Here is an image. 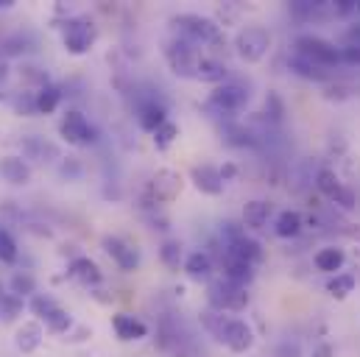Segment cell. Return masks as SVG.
<instances>
[{
    "instance_id": "cell-24",
    "label": "cell",
    "mask_w": 360,
    "mask_h": 357,
    "mask_svg": "<svg viewBox=\"0 0 360 357\" xmlns=\"http://www.w3.org/2000/svg\"><path fill=\"white\" fill-rule=\"evenodd\" d=\"M8 290H11L17 299H25V296L37 293V279H34L28 271H17V273L11 276V282H8Z\"/></svg>"
},
{
    "instance_id": "cell-21",
    "label": "cell",
    "mask_w": 360,
    "mask_h": 357,
    "mask_svg": "<svg viewBox=\"0 0 360 357\" xmlns=\"http://www.w3.org/2000/svg\"><path fill=\"white\" fill-rule=\"evenodd\" d=\"M165 115H168V112H165L162 103H148V106H143V112H140V126H143L146 131H157L162 123H168Z\"/></svg>"
},
{
    "instance_id": "cell-20",
    "label": "cell",
    "mask_w": 360,
    "mask_h": 357,
    "mask_svg": "<svg viewBox=\"0 0 360 357\" xmlns=\"http://www.w3.org/2000/svg\"><path fill=\"white\" fill-rule=\"evenodd\" d=\"M62 100V89L53 84H45L42 89H37V115H51L59 109Z\"/></svg>"
},
{
    "instance_id": "cell-3",
    "label": "cell",
    "mask_w": 360,
    "mask_h": 357,
    "mask_svg": "<svg viewBox=\"0 0 360 357\" xmlns=\"http://www.w3.org/2000/svg\"><path fill=\"white\" fill-rule=\"evenodd\" d=\"M296 48H299V56L310 59V62L319 65V67H330V65H335V62L341 59V53L335 51V45H330V42L321 39V37H299Z\"/></svg>"
},
{
    "instance_id": "cell-41",
    "label": "cell",
    "mask_w": 360,
    "mask_h": 357,
    "mask_svg": "<svg viewBox=\"0 0 360 357\" xmlns=\"http://www.w3.org/2000/svg\"><path fill=\"white\" fill-rule=\"evenodd\" d=\"M235 174H238V171H235V165H224V168H221V178H224V181H226V178H232Z\"/></svg>"
},
{
    "instance_id": "cell-9",
    "label": "cell",
    "mask_w": 360,
    "mask_h": 357,
    "mask_svg": "<svg viewBox=\"0 0 360 357\" xmlns=\"http://www.w3.org/2000/svg\"><path fill=\"white\" fill-rule=\"evenodd\" d=\"M165 56H168V65H171V70H174L176 76H195L198 59H195V53H193L190 45L174 42V45L165 51Z\"/></svg>"
},
{
    "instance_id": "cell-32",
    "label": "cell",
    "mask_w": 360,
    "mask_h": 357,
    "mask_svg": "<svg viewBox=\"0 0 360 357\" xmlns=\"http://www.w3.org/2000/svg\"><path fill=\"white\" fill-rule=\"evenodd\" d=\"M56 310H59V304H56L51 296H42V293H37V296L31 299V313H34V316H39L42 321H45L51 313H56Z\"/></svg>"
},
{
    "instance_id": "cell-26",
    "label": "cell",
    "mask_w": 360,
    "mask_h": 357,
    "mask_svg": "<svg viewBox=\"0 0 360 357\" xmlns=\"http://www.w3.org/2000/svg\"><path fill=\"white\" fill-rule=\"evenodd\" d=\"M22 316V299H17L14 293H6L3 299H0V321L3 324H11V321H17Z\"/></svg>"
},
{
    "instance_id": "cell-23",
    "label": "cell",
    "mask_w": 360,
    "mask_h": 357,
    "mask_svg": "<svg viewBox=\"0 0 360 357\" xmlns=\"http://www.w3.org/2000/svg\"><path fill=\"white\" fill-rule=\"evenodd\" d=\"M184 271H187L193 279H207L210 271H212V260H210V254H204V252H193V254L184 260Z\"/></svg>"
},
{
    "instance_id": "cell-27",
    "label": "cell",
    "mask_w": 360,
    "mask_h": 357,
    "mask_svg": "<svg viewBox=\"0 0 360 357\" xmlns=\"http://www.w3.org/2000/svg\"><path fill=\"white\" fill-rule=\"evenodd\" d=\"M341 266H344V252H341V249H321V252L316 254V268H319V271L333 273V271H338Z\"/></svg>"
},
{
    "instance_id": "cell-8",
    "label": "cell",
    "mask_w": 360,
    "mask_h": 357,
    "mask_svg": "<svg viewBox=\"0 0 360 357\" xmlns=\"http://www.w3.org/2000/svg\"><path fill=\"white\" fill-rule=\"evenodd\" d=\"M218 341H224L232 352H246V349H252V344H255V332H252V327H249L246 321L229 318Z\"/></svg>"
},
{
    "instance_id": "cell-18",
    "label": "cell",
    "mask_w": 360,
    "mask_h": 357,
    "mask_svg": "<svg viewBox=\"0 0 360 357\" xmlns=\"http://www.w3.org/2000/svg\"><path fill=\"white\" fill-rule=\"evenodd\" d=\"M70 273H73L76 279H82L84 285H98V282L103 279L101 268L95 266L90 257H76V260H73V266H70Z\"/></svg>"
},
{
    "instance_id": "cell-14",
    "label": "cell",
    "mask_w": 360,
    "mask_h": 357,
    "mask_svg": "<svg viewBox=\"0 0 360 357\" xmlns=\"http://www.w3.org/2000/svg\"><path fill=\"white\" fill-rule=\"evenodd\" d=\"M193 181L201 193L207 195H218L224 190V178H221V171L212 168V165H195L193 168Z\"/></svg>"
},
{
    "instance_id": "cell-37",
    "label": "cell",
    "mask_w": 360,
    "mask_h": 357,
    "mask_svg": "<svg viewBox=\"0 0 360 357\" xmlns=\"http://www.w3.org/2000/svg\"><path fill=\"white\" fill-rule=\"evenodd\" d=\"M316 184H319V190H321V193H327L330 198H335V193L341 190V184H338V176H335L333 171H321Z\"/></svg>"
},
{
    "instance_id": "cell-31",
    "label": "cell",
    "mask_w": 360,
    "mask_h": 357,
    "mask_svg": "<svg viewBox=\"0 0 360 357\" xmlns=\"http://www.w3.org/2000/svg\"><path fill=\"white\" fill-rule=\"evenodd\" d=\"M11 106L17 115H37V92H17L11 98Z\"/></svg>"
},
{
    "instance_id": "cell-25",
    "label": "cell",
    "mask_w": 360,
    "mask_h": 357,
    "mask_svg": "<svg viewBox=\"0 0 360 357\" xmlns=\"http://www.w3.org/2000/svg\"><path fill=\"white\" fill-rule=\"evenodd\" d=\"M299 229H302V215L299 212L288 209L276 218V235L279 238H293V235H299Z\"/></svg>"
},
{
    "instance_id": "cell-35",
    "label": "cell",
    "mask_w": 360,
    "mask_h": 357,
    "mask_svg": "<svg viewBox=\"0 0 360 357\" xmlns=\"http://www.w3.org/2000/svg\"><path fill=\"white\" fill-rule=\"evenodd\" d=\"M290 67H293L296 73L307 76V79H324L321 67H319V65H313V62H310V59H304V56H296V59L290 62Z\"/></svg>"
},
{
    "instance_id": "cell-7",
    "label": "cell",
    "mask_w": 360,
    "mask_h": 357,
    "mask_svg": "<svg viewBox=\"0 0 360 357\" xmlns=\"http://www.w3.org/2000/svg\"><path fill=\"white\" fill-rule=\"evenodd\" d=\"M246 100H249V92L243 87H238V84H224V87H218L212 95H210V109H218L221 115L224 112H240L243 106H246Z\"/></svg>"
},
{
    "instance_id": "cell-38",
    "label": "cell",
    "mask_w": 360,
    "mask_h": 357,
    "mask_svg": "<svg viewBox=\"0 0 360 357\" xmlns=\"http://www.w3.org/2000/svg\"><path fill=\"white\" fill-rule=\"evenodd\" d=\"M341 59H344V62H349V65H360V42H352L349 48H344Z\"/></svg>"
},
{
    "instance_id": "cell-16",
    "label": "cell",
    "mask_w": 360,
    "mask_h": 357,
    "mask_svg": "<svg viewBox=\"0 0 360 357\" xmlns=\"http://www.w3.org/2000/svg\"><path fill=\"white\" fill-rule=\"evenodd\" d=\"M42 338H45L42 327H39L37 321H28V324H22V327L17 330V338H14V344H17V349H20L22 355H31V352H37V349H39Z\"/></svg>"
},
{
    "instance_id": "cell-34",
    "label": "cell",
    "mask_w": 360,
    "mask_h": 357,
    "mask_svg": "<svg viewBox=\"0 0 360 357\" xmlns=\"http://www.w3.org/2000/svg\"><path fill=\"white\" fill-rule=\"evenodd\" d=\"M160 257H162V263L171 268H179L181 263V246L176 240H165L162 243V249H160Z\"/></svg>"
},
{
    "instance_id": "cell-22",
    "label": "cell",
    "mask_w": 360,
    "mask_h": 357,
    "mask_svg": "<svg viewBox=\"0 0 360 357\" xmlns=\"http://www.w3.org/2000/svg\"><path fill=\"white\" fill-rule=\"evenodd\" d=\"M195 79H201V82H224L226 79V67L221 65V62H215V59H198V65H195Z\"/></svg>"
},
{
    "instance_id": "cell-1",
    "label": "cell",
    "mask_w": 360,
    "mask_h": 357,
    "mask_svg": "<svg viewBox=\"0 0 360 357\" xmlns=\"http://www.w3.org/2000/svg\"><path fill=\"white\" fill-rule=\"evenodd\" d=\"M95 37H98V31H95V25H92L87 17H73V20H68L65 22V28H62V39H65V48L70 51V53H87L92 45H95Z\"/></svg>"
},
{
    "instance_id": "cell-45",
    "label": "cell",
    "mask_w": 360,
    "mask_h": 357,
    "mask_svg": "<svg viewBox=\"0 0 360 357\" xmlns=\"http://www.w3.org/2000/svg\"><path fill=\"white\" fill-rule=\"evenodd\" d=\"M358 11H360V3H358Z\"/></svg>"
},
{
    "instance_id": "cell-5",
    "label": "cell",
    "mask_w": 360,
    "mask_h": 357,
    "mask_svg": "<svg viewBox=\"0 0 360 357\" xmlns=\"http://www.w3.org/2000/svg\"><path fill=\"white\" fill-rule=\"evenodd\" d=\"M249 301V293L240 285L232 282H215L210 287V304L215 310H243Z\"/></svg>"
},
{
    "instance_id": "cell-13",
    "label": "cell",
    "mask_w": 360,
    "mask_h": 357,
    "mask_svg": "<svg viewBox=\"0 0 360 357\" xmlns=\"http://www.w3.org/2000/svg\"><path fill=\"white\" fill-rule=\"evenodd\" d=\"M0 176L8 184H28L31 181V165L22 157H3L0 160Z\"/></svg>"
},
{
    "instance_id": "cell-43",
    "label": "cell",
    "mask_w": 360,
    "mask_h": 357,
    "mask_svg": "<svg viewBox=\"0 0 360 357\" xmlns=\"http://www.w3.org/2000/svg\"><path fill=\"white\" fill-rule=\"evenodd\" d=\"M319 357H330V349L324 346V349H319Z\"/></svg>"
},
{
    "instance_id": "cell-36",
    "label": "cell",
    "mask_w": 360,
    "mask_h": 357,
    "mask_svg": "<svg viewBox=\"0 0 360 357\" xmlns=\"http://www.w3.org/2000/svg\"><path fill=\"white\" fill-rule=\"evenodd\" d=\"M157 137H154V143H157V148H168L174 140H176V134H179V129L174 126V123H162L157 131H154Z\"/></svg>"
},
{
    "instance_id": "cell-10",
    "label": "cell",
    "mask_w": 360,
    "mask_h": 357,
    "mask_svg": "<svg viewBox=\"0 0 360 357\" xmlns=\"http://www.w3.org/2000/svg\"><path fill=\"white\" fill-rule=\"evenodd\" d=\"M103 249L123 271H134V268L140 266V252L134 246L123 243L120 238H103Z\"/></svg>"
},
{
    "instance_id": "cell-4",
    "label": "cell",
    "mask_w": 360,
    "mask_h": 357,
    "mask_svg": "<svg viewBox=\"0 0 360 357\" xmlns=\"http://www.w3.org/2000/svg\"><path fill=\"white\" fill-rule=\"evenodd\" d=\"M59 131H62V137H65L70 145H90L92 140H95V129L90 126V120H87L82 112H76V109H70V112L62 117Z\"/></svg>"
},
{
    "instance_id": "cell-30",
    "label": "cell",
    "mask_w": 360,
    "mask_h": 357,
    "mask_svg": "<svg viewBox=\"0 0 360 357\" xmlns=\"http://www.w3.org/2000/svg\"><path fill=\"white\" fill-rule=\"evenodd\" d=\"M17 257H20V249H17V240L6 232V229H0V263H17Z\"/></svg>"
},
{
    "instance_id": "cell-12",
    "label": "cell",
    "mask_w": 360,
    "mask_h": 357,
    "mask_svg": "<svg viewBox=\"0 0 360 357\" xmlns=\"http://www.w3.org/2000/svg\"><path fill=\"white\" fill-rule=\"evenodd\" d=\"M20 148H22V154H25L28 160H34V162H53V160H59V151H56V145L45 143V140H42V137H37V134H31V137H22Z\"/></svg>"
},
{
    "instance_id": "cell-6",
    "label": "cell",
    "mask_w": 360,
    "mask_h": 357,
    "mask_svg": "<svg viewBox=\"0 0 360 357\" xmlns=\"http://www.w3.org/2000/svg\"><path fill=\"white\" fill-rule=\"evenodd\" d=\"M174 22H176L179 34H184L187 39H195V42H212L218 37V25L201 14H181Z\"/></svg>"
},
{
    "instance_id": "cell-29",
    "label": "cell",
    "mask_w": 360,
    "mask_h": 357,
    "mask_svg": "<svg viewBox=\"0 0 360 357\" xmlns=\"http://www.w3.org/2000/svg\"><path fill=\"white\" fill-rule=\"evenodd\" d=\"M45 327L51 330V332H56V335H65L70 327H73V318H70V313L68 310H56V313H51L48 318H45Z\"/></svg>"
},
{
    "instance_id": "cell-11",
    "label": "cell",
    "mask_w": 360,
    "mask_h": 357,
    "mask_svg": "<svg viewBox=\"0 0 360 357\" xmlns=\"http://www.w3.org/2000/svg\"><path fill=\"white\" fill-rule=\"evenodd\" d=\"M224 276H226V282L246 287V282H252V279H255V266H252V263H246L243 257H238L235 252H229V249H226V260H224Z\"/></svg>"
},
{
    "instance_id": "cell-39",
    "label": "cell",
    "mask_w": 360,
    "mask_h": 357,
    "mask_svg": "<svg viewBox=\"0 0 360 357\" xmlns=\"http://www.w3.org/2000/svg\"><path fill=\"white\" fill-rule=\"evenodd\" d=\"M335 201H341L344 207H352V201H355V198H352V193H349V190H344V187H341V190L335 193Z\"/></svg>"
},
{
    "instance_id": "cell-2",
    "label": "cell",
    "mask_w": 360,
    "mask_h": 357,
    "mask_svg": "<svg viewBox=\"0 0 360 357\" xmlns=\"http://www.w3.org/2000/svg\"><path fill=\"white\" fill-rule=\"evenodd\" d=\"M271 48V34L263 25H249L238 34V53L246 62H260Z\"/></svg>"
},
{
    "instance_id": "cell-19",
    "label": "cell",
    "mask_w": 360,
    "mask_h": 357,
    "mask_svg": "<svg viewBox=\"0 0 360 357\" xmlns=\"http://www.w3.org/2000/svg\"><path fill=\"white\" fill-rule=\"evenodd\" d=\"M154 193H157V198L171 201V198L179 193V176H176L174 171H160V174L154 176Z\"/></svg>"
},
{
    "instance_id": "cell-28",
    "label": "cell",
    "mask_w": 360,
    "mask_h": 357,
    "mask_svg": "<svg viewBox=\"0 0 360 357\" xmlns=\"http://www.w3.org/2000/svg\"><path fill=\"white\" fill-rule=\"evenodd\" d=\"M229 252H235L238 257H243L246 263H257L260 257H263V252H260V243H255V240H246V238H240L238 243H232V246H226Z\"/></svg>"
},
{
    "instance_id": "cell-44",
    "label": "cell",
    "mask_w": 360,
    "mask_h": 357,
    "mask_svg": "<svg viewBox=\"0 0 360 357\" xmlns=\"http://www.w3.org/2000/svg\"><path fill=\"white\" fill-rule=\"evenodd\" d=\"M3 296H6V287H3V282H0V299H3Z\"/></svg>"
},
{
    "instance_id": "cell-17",
    "label": "cell",
    "mask_w": 360,
    "mask_h": 357,
    "mask_svg": "<svg viewBox=\"0 0 360 357\" xmlns=\"http://www.w3.org/2000/svg\"><path fill=\"white\" fill-rule=\"evenodd\" d=\"M269 212H271V204L266 201H249L246 207H243V223L249 226V229H263L266 226V221H269Z\"/></svg>"
},
{
    "instance_id": "cell-33",
    "label": "cell",
    "mask_w": 360,
    "mask_h": 357,
    "mask_svg": "<svg viewBox=\"0 0 360 357\" xmlns=\"http://www.w3.org/2000/svg\"><path fill=\"white\" fill-rule=\"evenodd\" d=\"M355 290V276H349V273H341V276H335L333 282H330V293L335 296V299H344V296H349Z\"/></svg>"
},
{
    "instance_id": "cell-42",
    "label": "cell",
    "mask_w": 360,
    "mask_h": 357,
    "mask_svg": "<svg viewBox=\"0 0 360 357\" xmlns=\"http://www.w3.org/2000/svg\"><path fill=\"white\" fill-rule=\"evenodd\" d=\"M14 6V0H0V8H11Z\"/></svg>"
},
{
    "instance_id": "cell-40",
    "label": "cell",
    "mask_w": 360,
    "mask_h": 357,
    "mask_svg": "<svg viewBox=\"0 0 360 357\" xmlns=\"http://www.w3.org/2000/svg\"><path fill=\"white\" fill-rule=\"evenodd\" d=\"M341 14H347V11H352V8H358V3H352V0H338V6H335Z\"/></svg>"
},
{
    "instance_id": "cell-15",
    "label": "cell",
    "mask_w": 360,
    "mask_h": 357,
    "mask_svg": "<svg viewBox=\"0 0 360 357\" xmlns=\"http://www.w3.org/2000/svg\"><path fill=\"white\" fill-rule=\"evenodd\" d=\"M112 327H115V332H117L120 341H140L148 332V327L140 318H134V316H115L112 318Z\"/></svg>"
}]
</instances>
